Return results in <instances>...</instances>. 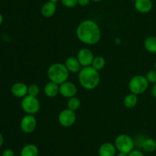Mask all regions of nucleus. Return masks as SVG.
<instances>
[{"mask_svg": "<svg viewBox=\"0 0 156 156\" xmlns=\"http://www.w3.org/2000/svg\"><path fill=\"white\" fill-rule=\"evenodd\" d=\"M56 5L55 2H53L47 1L45 3H44L41 9V15L45 18H50L54 14L56 13Z\"/></svg>", "mask_w": 156, "mask_h": 156, "instance_id": "dca6fc26", "label": "nucleus"}, {"mask_svg": "<svg viewBox=\"0 0 156 156\" xmlns=\"http://www.w3.org/2000/svg\"><path fill=\"white\" fill-rule=\"evenodd\" d=\"M21 106L23 111L27 114L34 115L37 113L41 110V103L37 97L27 95L22 98Z\"/></svg>", "mask_w": 156, "mask_h": 156, "instance_id": "423d86ee", "label": "nucleus"}, {"mask_svg": "<svg viewBox=\"0 0 156 156\" xmlns=\"http://www.w3.org/2000/svg\"><path fill=\"white\" fill-rule=\"evenodd\" d=\"M91 0H78V5L82 7L87 6L90 3Z\"/></svg>", "mask_w": 156, "mask_h": 156, "instance_id": "cd10ccee", "label": "nucleus"}, {"mask_svg": "<svg viewBox=\"0 0 156 156\" xmlns=\"http://www.w3.org/2000/svg\"><path fill=\"white\" fill-rule=\"evenodd\" d=\"M146 77L147 79V80L149 81V83L150 84H156V70H150L146 73Z\"/></svg>", "mask_w": 156, "mask_h": 156, "instance_id": "b1692460", "label": "nucleus"}, {"mask_svg": "<svg viewBox=\"0 0 156 156\" xmlns=\"http://www.w3.org/2000/svg\"><path fill=\"white\" fill-rule=\"evenodd\" d=\"M154 67H155V70H156V61L155 62V64H154Z\"/></svg>", "mask_w": 156, "mask_h": 156, "instance_id": "f704fd0d", "label": "nucleus"}, {"mask_svg": "<svg viewBox=\"0 0 156 156\" xmlns=\"http://www.w3.org/2000/svg\"><path fill=\"white\" fill-rule=\"evenodd\" d=\"M132 1H133V2H136V0H132Z\"/></svg>", "mask_w": 156, "mask_h": 156, "instance_id": "c9c22d12", "label": "nucleus"}, {"mask_svg": "<svg viewBox=\"0 0 156 156\" xmlns=\"http://www.w3.org/2000/svg\"><path fill=\"white\" fill-rule=\"evenodd\" d=\"M128 156H145V154H143V151H140V150H133L131 152H129L128 154Z\"/></svg>", "mask_w": 156, "mask_h": 156, "instance_id": "a878e982", "label": "nucleus"}, {"mask_svg": "<svg viewBox=\"0 0 156 156\" xmlns=\"http://www.w3.org/2000/svg\"><path fill=\"white\" fill-rule=\"evenodd\" d=\"M3 23V16L2 15V13H0V26L2 25V24Z\"/></svg>", "mask_w": 156, "mask_h": 156, "instance_id": "2f4dec72", "label": "nucleus"}, {"mask_svg": "<svg viewBox=\"0 0 156 156\" xmlns=\"http://www.w3.org/2000/svg\"><path fill=\"white\" fill-rule=\"evenodd\" d=\"M134 7L140 13L146 14L152 11L153 3L152 0H136L134 2Z\"/></svg>", "mask_w": 156, "mask_h": 156, "instance_id": "f8f14e48", "label": "nucleus"}, {"mask_svg": "<svg viewBox=\"0 0 156 156\" xmlns=\"http://www.w3.org/2000/svg\"><path fill=\"white\" fill-rule=\"evenodd\" d=\"M151 93H152V96H153L154 98H155V99H156V84H153V86H152V90H151Z\"/></svg>", "mask_w": 156, "mask_h": 156, "instance_id": "c85d7f7f", "label": "nucleus"}, {"mask_svg": "<svg viewBox=\"0 0 156 156\" xmlns=\"http://www.w3.org/2000/svg\"><path fill=\"white\" fill-rule=\"evenodd\" d=\"M117 156H128V154L127 153L120 152V151H119V153L117 154Z\"/></svg>", "mask_w": 156, "mask_h": 156, "instance_id": "7c9ffc66", "label": "nucleus"}, {"mask_svg": "<svg viewBox=\"0 0 156 156\" xmlns=\"http://www.w3.org/2000/svg\"><path fill=\"white\" fill-rule=\"evenodd\" d=\"M77 87L76 84L70 81H66L59 85V94L65 98H69L76 96L77 93Z\"/></svg>", "mask_w": 156, "mask_h": 156, "instance_id": "9d476101", "label": "nucleus"}, {"mask_svg": "<svg viewBox=\"0 0 156 156\" xmlns=\"http://www.w3.org/2000/svg\"><path fill=\"white\" fill-rule=\"evenodd\" d=\"M65 66L66 67L67 70H69V73H79L81 70V66L80 63H79V60L77 59V58L76 57H69L66 58V60L65 61Z\"/></svg>", "mask_w": 156, "mask_h": 156, "instance_id": "ddd939ff", "label": "nucleus"}, {"mask_svg": "<svg viewBox=\"0 0 156 156\" xmlns=\"http://www.w3.org/2000/svg\"><path fill=\"white\" fill-rule=\"evenodd\" d=\"M60 2L62 6L69 9L76 7L78 5V0H60Z\"/></svg>", "mask_w": 156, "mask_h": 156, "instance_id": "393cba45", "label": "nucleus"}, {"mask_svg": "<svg viewBox=\"0 0 156 156\" xmlns=\"http://www.w3.org/2000/svg\"><path fill=\"white\" fill-rule=\"evenodd\" d=\"M138 103V96L130 93L126 95L123 99V104L127 109H133Z\"/></svg>", "mask_w": 156, "mask_h": 156, "instance_id": "6ab92c4d", "label": "nucleus"}, {"mask_svg": "<svg viewBox=\"0 0 156 156\" xmlns=\"http://www.w3.org/2000/svg\"><path fill=\"white\" fill-rule=\"evenodd\" d=\"M78 39L87 45H94L100 41L101 31L97 22L91 19H86L79 23L76 30Z\"/></svg>", "mask_w": 156, "mask_h": 156, "instance_id": "f257e3e1", "label": "nucleus"}, {"mask_svg": "<svg viewBox=\"0 0 156 156\" xmlns=\"http://www.w3.org/2000/svg\"><path fill=\"white\" fill-rule=\"evenodd\" d=\"M144 47L149 53L156 54V37L149 36L146 38L144 41Z\"/></svg>", "mask_w": 156, "mask_h": 156, "instance_id": "aec40b11", "label": "nucleus"}, {"mask_svg": "<svg viewBox=\"0 0 156 156\" xmlns=\"http://www.w3.org/2000/svg\"><path fill=\"white\" fill-rule=\"evenodd\" d=\"M116 153L117 148L114 144L111 142H105L101 145L98 149L99 156H115Z\"/></svg>", "mask_w": 156, "mask_h": 156, "instance_id": "4468645a", "label": "nucleus"}, {"mask_svg": "<svg viewBox=\"0 0 156 156\" xmlns=\"http://www.w3.org/2000/svg\"><path fill=\"white\" fill-rule=\"evenodd\" d=\"M149 83L143 75H136L133 76L129 81L128 87L130 93L136 95H140L145 93L149 88Z\"/></svg>", "mask_w": 156, "mask_h": 156, "instance_id": "20e7f679", "label": "nucleus"}, {"mask_svg": "<svg viewBox=\"0 0 156 156\" xmlns=\"http://www.w3.org/2000/svg\"><path fill=\"white\" fill-rule=\"evenodd\" d=\"M76 112L68 108L62 110L58 116V122L62 127H70L76 122Z\"/></svg>", "mask_w": 156, "mask_h": 156, "instance_id": "0eeeda50", "label": "nucleus"}, {"mask_svg": "<svg viewBox=\"0 0 156 156\" xmlns=\"http://www.w3.org/2000/svg\"><path fill=\"white\" fill-rule=\"evenodd\" d=\"M78 77L80 85L88 90L95 89L101 81L100 73L91 66L82 67L79 72Z\"/></svg>", "mask_w": 156, "mask_h": 156, "instance_id": "f03ea898", "label": "nucleus"}, {"mask_svg": "<svg viewBox=\"0 0 156 156\" xmlns=\"http://www.w3.org/2000/svg\"><path fill=\"white\" fill-rule=\"evenodd\" d=\"M44 94L49 98H54L59 93V85L52 81H49L44 87Z\"/></svg>", "mask_w": 156, "mask_h": 156, "instance_id": "2eb2a0df", "label": "nucleus"}, {"mask_svg": "<svg viewBox=\"0 0 156 156\" xmlns=\"http://www.w3.org/2000/svg\"><path fill=\"white\" fill-rule=\"evenodd\" d=\"M40 87L39 86L37 85V84H30V86H28V91H27V95H30L32 96H37L40 94Z\"/></svg>", "mask_w": 156, "mask_h": 156, "instance_id": "5701e85b", "label": "nucleus"}, {"mask_svg": "<svg viewBox=\"0 0 156 156\" xmlns=\"http://www.w3.org/2000/svg\"><path fill=\"white\" fill-rule=\"evenodd\" d=\"M27 91H28V86L22 82L15 83L11 88L12 94L15 97L21 98V99L27 96Z\"/></svg>", "mask_w": 156, "mask_h": 156, "instance_id": "9b49d317", "label": "nucleus"}, {"mask_svg": "<svg viewBox=\"0 0 156 156\" xmlns=\"http://www.w3.org/2000/svg\"><path fill=\"white\" fill-rule=\"evenodd\" d=\"M2 156H15V153H14L13 150L12 149H11V148H7V149L3 151Z\"/></svg>", "mask_w": 156, "mask_h": 156, "instance_id": "bb28decb", "label": "nucleus"}, {"mask_svg": "<svg viewBox=\"0 0 156 156\" xmlns=\"http://www.w3.org/2000/svg\"><path fill=\"white\" fill-rule=\"evenodd\" d=\"M76 58L79 60L81 66L82 67H85L91 66L94 56L93 52L90 49L82 48L78 51Z\"/></svg>", "mask_w": 156, "mask_h": 156, "instance_id": "1a4fd4ad", "label": "nucleus"}, {"mask_svg": "<svg viewBox=\"0 0 156 156\" xmlns=\"http://www.w3.org/2000/svg\"><path fill=\"white\" fill-rule=\"evenodd\" d=\"M47 73L50 81L56 83L59 85L67 81L69 75V72L67 70L65 64L61 63L51 64L49 67Z\"/></svg>", "mask_w": 156, "mask_h": 156, "instance_id": "7ed1b4c3", "label": "nucleus"}, {"mask_svg": "<svg viewBox=\"0 0 156 156\" xmlns=\"http://www.w3.org/2000/svg\"><path fill=\"white\" fill-rule=\"evenodd\" d=\"M81 106V101L76 96H73V97L69 98L67 102V108L69 110H71L73 111L76 112L80 108Z\"/></svg>", "mask_w": 156, "mask_h": 156, "instance_id": "4be33fe9", "label": "nucleus"}, {"mask_svg": "<svg viewBox=\"0 0 156 156\" xmlns=\"http://www.w3.org/2000/svg\"><path fill=\"white\" fill-rule=\"evenodd\" d=\"M105 59L102 56H96L94 58V60L92 61V64H91V67L95 69L96 70L99 71V70H101L102 69L105 67Z\"/></svg>", "mask_w": 156, "mask_h": 156, "instance_id": "412c9836", "label": "nucleus"}, {"mask_svg": "<svg viewBox=\"0 0 156 156\" xmlns=\"http://www.w3.org/2000/svg\"><path fill=\"white\" fill-rule=\"evenodd\" d=\"M39 149L34 144H27L21 150L20 156H38Z\"/></svg>", "mask_w": 156, "mask_h": 156, "instance_id": "f3484780", "label": "nucleus"}, {"mask_svg": "<svg viewBox=\"0 0 156 156\" xmlns=\"http://www.w3.org/2000/svg\"><path fill=\"white\" fill-rule=\"evenodd\" d=\"M114 145L117 151L129 154L133 150L135 142L133 138L126 134H120L117 136L114 141Z\"/></svg>", "mask_w": 156, "mask_h": 156, "instance_id": "39448f33", "label": "nucleus"}, {"mask_svg": "<svg viewBox=\"0 0 156 156\" xmlns=\"http://www.w3.org/2000/svg\"><path fill=\"white\" fill-rule=\"evenodd\" d=\"M3 142H4V139H3V136L2 134L1 133V132H0V147L2 145Z\"/></svg>", "mask_w": 156, "mask_h": 156, "instance_id": "c756f323", "label": "nucleus"}, {"mask_svg": "<svg viewBox=\"0 0 156 156\" xmlns=\"http://www.w3.org/2000/svg\"><path fill=\"white\" fill-rule=\"evenodd\" d=\"M141 148L146 152H153L156 150V141L152 138H145L141 142Z\"/></svg>", "mask_w": 156, "mask_h": 156, "instance_id": "a211bd4d", "label": "nucleus"}, {"mask_svg": "<svg viewBox=\"0 0 156 156\" xmlns=\"http://www.w3.org/2000/svg\"><path fill=\"white\" fill-rule=\"evenodd\" d=\"M37 119L34 115L27 114L21 119L20 122V128L23 132L30 134L34 132L37 128Z\"/></svg>", "mask_w": 156, "mask_h": 156, "instance_id": "6e6552de", "label": "nucleus"}, {"mask_svg": "<svg viewBox=\"0 0 156 156\" xmlns=\"http://www.w3.org/2000/svg\"><path fill=\"white\" fill-rule=\"evenodd\" d=\"M48 1H50V2H57L58 1H59V0H48Z\"/></svg>", "mask_w": 156, "mask_h": 156, "instance_id": "72a5a7b5", "label": "nucleus"}, {"mask_svg": "<svg viewBox=\"0 0 156 156\" xmlns=\"http://www.w3.org/2000/svg\"><path fill=\"white\" fill-rule=\"evenodd\" d=\"M91 1L94 2H99L102 1V0H91Z\"/></svg>", "mask_w": 156, "mask_h": 156, "instance_id": "473e14b6", "label": "nucleus"}]
</instances>
